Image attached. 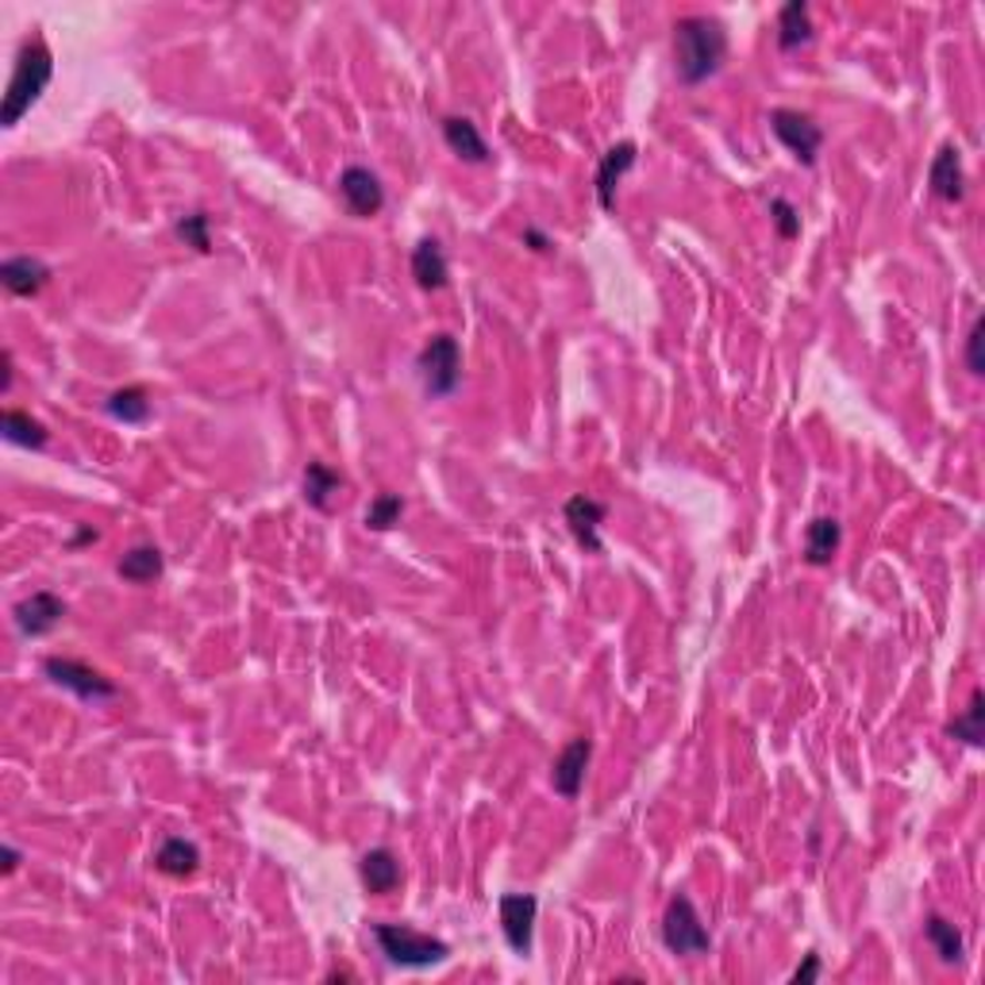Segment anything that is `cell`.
<instances>
[{
	"mask_svg": "<svg viewBox=\"0 0 985 985\" xmlns=\"http://www.w3.org/2000/svg\"><path fill=\"white\" fill-rule=\"evenodd\" d=\"M197 867H200L197 843H189V839H182V836L166 839L155 854V870L166 878H189V874H197Z\"/></svg>",
	"mask_w": 985,
	"mask_h": 985,
	"instance_id": "obj_20",
	"label": "cell"
},
{
	"mask_svg": "<svg viewBox=\"0 0 985 985\" xmlns=\"http://www.w3.org/2000/svg\"><path fill=\"white\" fill-rule=\"evenodd\" d=\"M46 281H51V266L39 262V258H31V255L0 262V286H4L12 297H35Z\"/></svg>",
	"mask_w": 985,
	"mask_h": 985,
	"instance_id": "obj_14",
	"label": "cell"
},
{
	"mask_svg": "<svg viewBox=\"0 0 985 985\" xmlns=\"http://www.w3.org/2000/svg\"><path fill=\"white\" fill-rule=\"evenodd\" d=\"M339 486H343V478H339L331 466L309 463V470H304V500H309L312 508H328L331 492H339Z\"/></svg>",
	"mask_w": 985,
	"mask_h": 985,
	"instance_id": "obj_24",
	"label": "cell"
},
{
	"mask_svg": "<svg viewBox=\"0 0 985 985\" xmlns=\"http://www.w3.org/2000/svg\"><path fill=\"white\" fill-rule=\"evenodd\" d=\"M0 859H4V874H15V867H20V851H15V847H4V851H0Z\"/></svg>",
	"mask_w": 985,
	"mask_h": 985,
	"instance_id": "obj_34",
	"label": "cell"
},
{
	"mask_svg": "<svg viewBox=\"0 0 985 985\" xmlns=\"http://www.w3.org/2000/svg\"><path fill=\"white\" fill-rule=\"evenodd\" d=\"M51 77H54V54H51V46H46L43 39H31V43H23L20 54H15V70H12V82H8L4 108H0V124H4V127L20 124V120L28 116L31 108H35L39 96L46 93Z\"/></svg>",
	"mask_w": 985,
	"mask_h": 985,
	"instance_id": "obj_2",
	"label": "cell"
},
{
	"mask_svg": "<svg viewBox=\"0 0 985 985\" xmlns=\"http://www.w3.org/2000/svg\"><path fill=\"white\" fill-rule=\"evenodd\" d=\"M339 197H343L346 212L359 216V220H370L385 208V189L366 166H346L339 174Z\"/></svg>",
	"mask_w": 985,
	"mask_h": 985,
	"instance_id": "obj_9",
	"label": "cell"
},
{
	"mask_svg": "<svg viewBox=\"0 0 985 985\" xmlns=\"http://www.w3.org/2000/svg\"><path fill=\"white\" fill-rule=\"evenodd\" d=\"M401 512H405V500H401L397 492H382V497L370 500V508H366V528H374V531H390L393 523L401 520Z\"/></svg>",
	"mask_w": 985,
	"mask_h": 985,
	"instance_id": "obj_28",
	"label": "cell"
},
{
	"mask_svg": "<svg viewBox=\"0 0 985 985\" xmlns=\"http://www.w3.org/2000/svg\"><path fill=\"white\" fill-rule=\"evenodd\" d=\"M770 127H774V135H778V139L794 151L797 163H805V166L817 163L820 143H823V132H820L817 120L805 116V112H794V108H774L770 112Z\"/></svg>",
	"mask_w": 985,
	"mask_h": 985,
	"instance_id": "obj_6",
	"label": "cell"
},
{
	"mask_svg": "<svg viewBox=\"0 0 985 985\" xmlns=\"http://www.w3.org/2000/svg\"><path fill=\"white\" fill-rule=\"evenodd\" d=\"M419 382L432 397H450L458 390V377H463V351H458V339L450 335H432L424 343L416 359Z\"/></svg>",
	"mask_w": 985,
	"mask_h": 985,
	"instance_id": "obj_5",
	"label": "cell"
},
{
	"mask_svg": "<svg viewBox=\"0 0 985 985\" xmlns=\"http://www.w3.org/2000/svg\"><path fill=\"white\" fill-rule=\"evenodd\" d=\"M839 543H843V528H839L836 516H820V520L809 523L805 531V562L809 567H828L836 559Z\"/></svg>",
	"mask_w": 985,
	"mask_h": 985,
	"instance_id": "obj_17",
	"label": "cell"
},
{
	"mask_svg": "<svg viewBox=\"0 0 985 985\" xmlns=\"http://www.w3.org/2000/svg\"><path fill=\"white\" fill-rule=\"evenodd\" d=\"M500 912V932H505L508 947L516 955H531V932H536L539 901L531 893H505L497 904Z\"/></svg>",
	"mask_w": 985,
	"mask_h": 985,
	"instance_id": "obj_8",
	"label": "cell"
},
{
	"mask_svg": "<svg viewBox=\"0 0 985 985\" xmlns=\"http://www.w3.org/2000/svg\"><path fill=\"white\" fill-rule=\"evenodd\" d=\"M120 578L124 581H135V585H147V581H155L158 574H163V551L158 547H135V551H127L124 559H120Z\"/></svg>",
	"mask_w": 985,
	"mask_h": 985,
	"instance_id": "obj_23",
	"label": "cell"
},
{
	"mask_svg": "<svg viewBox=\"0 0 985 985\" xmlns=\"http://www.w3.org/2000/svg\"><path fill=\"white\" fill-rule=\"evenodd\" d=\"M43 674L51 677L54 685H62V690L77 693L82 701H108V697H116V685H112L104 674H96L93 666L77 662V659H46L43 662Z\"/></svg>",
	"mask_w": 985,
	"mask_h": 985,
	"instance_id": "obj_7",
	"label": "cell"
},
{
	"mask_svg": "<svg viewBox=\"0 0 985 985\" xmlns=\"http://www.w3.org/2000/svg\"><path fill=\"white\" fill-rule=\"evenodd\" d=\"M927 185L940 200H963V158H958V147H940L932 163V174H927Z\"/></svg>",
	"mask_w": 985,
	"mask_h": 985,
	"instance_id": "obj_18",
	"label": "cell"
},
{
	"mask_svg": "<svg viewBox=\"0 0 985 985\" xmlns=\"http://www.w3.org/2000/svg\"><path fill=\"white\" fill-rule=\"evenodd\" d=\"M728 59V31L713 15H685L674 23V70L685 85H701Z\"/></svg>",
	"mask_w": 985,
	"mask_h": 985,
	"instance_id": "obj_1",
	"label": "cell"
},
{
	"mask_svg": "<svg viewBox=\"0 0 985 985\" xmlns=\"http://www.w3.org/2000/svg\"><path fill=\"white\" fill-rule=\"evenodd\" d=\"M359 874H362V885H366L370 893H393L401 882V862L393 851H385V847H374V851L362 854L359 862Z\"/></svg>",
	"mask_w": 985,
	"mask_h": 985,
	"instance_id": "obj_15",
	"label": "cell"
},
{
	"mask_svg": "<svg viewBox=\"0 0 985 985\" xmlns=\"http://www.w3.org/2000/svg\"><path fill=\"white\" fill-rule=\"evenodd\" d=\"M982 724H985V705H982V693H974L971 705H966V713L955 716V720L947 724V736L971 743V747H982V739H985Z\"/></svg>",
	"mask_w": 985,
	"mask_h": 985,
	"instance_id": "obj_26",
	"label": "cell"
},
{
	"mask_svg": "<svg viewBox=\"0 0 985 985\" xmlns=\"http://www.w3.org/2000/svg\"><path fill=\"white\" fill-rule=\"evenodd\" d=\"M820 974V958L817 955H809L805 958V966H797L794 971V985H801V982H812Z\"/></svg>",
	"mask_w": 985,
	"mask_h": 985,
	"instance_id": "obj_32",
	"label": "cell"
},
{
	"mask_svg": "<svg viewBox=\"0 0 985 985\" xmlns=\"http://www.w3.org/2000/svg\"><path fill=\"white\" fill-rule=\"evenodd\" d=\"M812 39V20L805 0H789L778 12V46L781 51H797Z\"/></svg>",
	"mask_w": 985,
	"mask_h": 985,
	"instance_id": "obj_21",
	"label": "cell"
},
{
	"mask_svg": "<svg viewBox=\"0 0 985 985\" xmlns=\"http://www.w3.org/2000/svg\"><path fill=\"white\" fill-rule=\"evenodd\" d=\"M8 385H12V354L4 351V377H0V390L8 393Z\"/></svg>",
	"mask_w": 985,
	"mask_h": 985,
	"instance_id": "obj_35",
	"label": "cell"
},
{
	"mask_svg": "<svg viewBox=\"0 0 985 985\" xmlns=\"http://www.w3.org/2000/svg\"><path fill=\"white\" fill-rule=\"evenodd\" d=\"M924 935H927V943H932L935 955H940L943 963H958V958H963V935H958V927L947 924L943 916H927Z\"/></svg>",
	"mask_w": 985,
	"mask_h": 985,
	"instance_id": "obj_25",
	"label": "cell"
},
{
	"mask_svg": "<svg viewBox=\"0 0 985 985\" xmlns=\"http://www.w3.org/2000/svg\"><path fill=\"white\" fill-rule=\"evenodd\" d=\"M770 216H774V224H778V236L781 239H797V236H801V216H797V208L789 205V200L774 197L770 200Z\"/></svg>",
	"mask_w": 985,
	"mask_h": 985,
	"instance_id": "obj_30",
	"label": "cell"
},
{
	"mask_svg": "<svg viewBox=\"0 0 985 985\" xmlns=\"http://www.w3.org/2000/svg\"><path fill=\"white\" fill-rule=\"evenodd\" d=\"M0 432H4V439L15 443V447H35V450L46 447V439H51L39 419H31L28 412H15V408H8L4 416H0Z\"/></svg>",
	"mask_w": 985,
	"mask_h": 985,
	"instance_id": "obj_22",
	"label": "cell"
},
{
	"mask_svg": "<svg viewBox=\"0 0 985 985\" xmlns=\"http://www.w3.org/2000/svg\"><path fill=\"white\" fill-rule=\"evenodd\" d=\"M662 943L682 958H701V955H708V947H713V935H708V927L701 924L697 904L685 898V893H677V898L666 904V916H662Z\"/></svg>",
	"mask_w": 985,
	"mask_h": 985,
	"instance_id": "obj_4",
	"label": "cell"
},
{
	"mask_svg": "<svg viewBox=\"0 0 985 985\" xmlns=\"http://www.w3.org/2000/svg\"><path fill=\"white\" fill-rule=\"evenodd\" d=\"M589 755H593V739H589V736H578V739H570L567 747H562V755L554 758V770H551L554 794L567 797V801H578L581 781H585Z\"/></svg>",
	"mask_w": 985,
	"mask_h": 985,
	"instance_id": "obj_10",
	"label": "cell"
},
{
	"mask_svg": "<svg viewBox=\"0 0 985 985\" xmlns=\"http://www.w3.org/2000/svg\"><path fill=\"white\" fill-rule=\"evenodd\" d=\"M443 139H447V147L455 151L458 158H466V163H486L489 158L486 139H481V132L474 127V120H466V116L443 120Z\"/></svg>",
	"mask_w": 985,
	"mask_h": 985,
	"instance_id": "obj_19",
	"label": "cell"
},
{
	"mask_svg": "<svg viewBox=\"0 0 985 985\" xmlns=\"http://www.w3.org/2000/svg\"><path fill=\"white\" fill-rule=\"evenodd\" d=\"M523 243H528L531 250H547V247H551V239H547L543 231H536V228H523Z\"/></svg>",
	"mask_w": 985,
	"mask_h": 985,
	"instance_id": "obj_33",
	"label": "cell"
},
{
	"mask_svg": "<svg viewBox=\"0 0 985 985\" xmlns=\"http://www.w3.org/2000/svg\"><path fill=\"white\" fill-rule=\"evenodd\" d=\"M412 278H416V286L427 289V293L447 286L450 278L447 255H443V247L435 243V239H419L416 250H412Z\"/></svg>",
	"mask_w": 985,
	"mask_h": 985,
	"instance_id": "obj_16",
	"label": "cell"
},
{
	"mask_svg": "<svg viewBox=\"0 0 985 985\" xmlns=\"http://www.w3.org/2000/svg\"><path fill=\"white\" fill-rule=\"evenodd\" d=\"M108 412L116 419H124V424H147V419H151V401H147V393H143L139 385H132V390L112 393Z\"/></svg>",
	"mask_w": 985,
	"mask_h": 985,
	"instance_id": "obj_27",
	"label": "cell"
},
{
	"mask_svg": "<svg viewBox=\"0 0 985 985\" xmlns=\"http://www.w3.org/2000/svg\"><path fill=\"white\" fill-rule=\"evenodd\" d=\"M635 155H640L635 143H616V147H609L601 155V166H597V200H601L604 212L616 208V185H620V177L635 166Z\"/></svg>",
	"mask_w": 985,
	"mask_h": 985,
	"instance_id": "obj_12",
	"label": "cell"
},
{
	"mask_svg": "<svg viewBox=\"0 0 985 985\" xmlns=\"http://www.w3.org/2000/svg\"><path fill=\"white\" fill-rule=\"evenodd\" d=\"M604 516H609V508H604L601 500L585 497V492H578V497L567 500V523L589 554H601V536H597V528L604 523Z\"/></svg>",
	"mask_w": 985,
	"mask_h": 985,
	"instance_id": "obj_13",
	"label": "cell"
},
{
	"mask_svg": "<svg viewBox=\"0 0 985 985\" xmlns=\"http://www.w3.org/2000/svg\"><path fill=\"white\" fill-rule=\"evenodd\" d=\"M982 335H985V324H982V320H974L971 335H966V366H971V374H985V362H982Z\"/></svg>",
	"mask_w": 985,
	"mask_h": 985,
	"instance_id": "obj_31",
	"label": "cell"
},
{
	"mask_svg": "<svg viewBox=\"0 0 985 985\" xmlns=\"http://www.w3.org/2000/svg\"><path fill=\"white\" fill-rule=\"evenodd\" d=\"M15 628H20L23 635H31V640H39V635L54 632V628L62 624V616H66V604H62V597L54 593H31L28 601L15 604Z\"/></svg>",
	"mask_w": 985,
	"mask_h": 985,
	"instance_id": "obj_11",
	"label": "cell"
},
{
	"mask_svg": "<svg viewBox=\"0 0 985 985\" xmlns=\"http://www.w3.org/2000/svg\"><path fill=\"white\" fill-rule=\"evenodd\" d=\"M177 239H185L193 250H200V255H208L212 250V236H208V216L205 212H189L177 220Z\"/></svg>",
	"mask_w": 985,
	"mask_h": 985,
	"instance_id": "obj_29",
	"label": "cell"
},
{
	"mask_svg": "<svg viewBox=\"0 0 985 985\" xmlns=\"http://www.w3.org/2000/svg\"><path fill=\"white\" fill-rule=\"evenodd\" d=\"M374 940L382 947V955L390 958L393 966H405V971H424V966H439L447 963L450 947L435 935H424L408 924H374Z\"/></svg>",
	"mask_w": 985,
	"mask_h": 985,
	"instance_id": "obj_3",
	"label": "cell"
}]
</instances>
